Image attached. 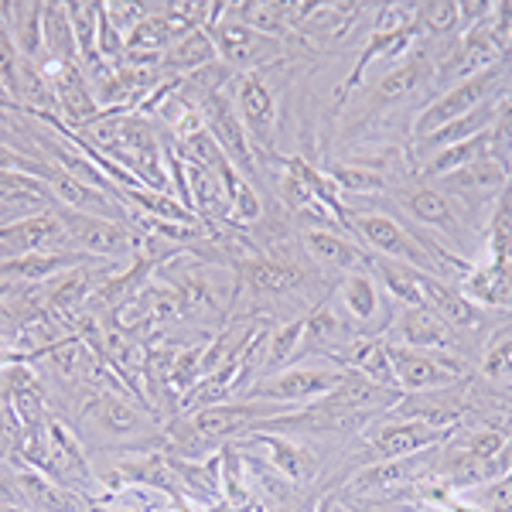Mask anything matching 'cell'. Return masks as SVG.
<instances>
[{"instance_id": "1", "label": "cell", "mask_w": 512, "mask_h": 512, "mask_svg": "<svg viewBox=\"0 0 512 512\" xmlns=\"http://www.w3.org/2000/svg\"><path fill=\"white\" fill-rule=\"evenodd\" d=\"M79 424L93 427V434L110 448H144L147 451V437H161V431L154 427V420L137 410L130 403V396L123 386H113L106 379L103 390H93L82 400L79 407Z\"/></svg>"}, {"instance_id": "2", "label": "cell", "mask_w": 512, "mask_h": 512, "mask_svg": "<svg viewBox=\"0 0 512 512\" xmlns=\"http://www.w3.org/2000/svg\"><path fill=\"white\" fill-rule=\"evenodd\" d=\"M345 229H349V236L359 239V246L373 250V256H383V260L403 263V267H414L420 274L437 277V263L431 260V253L424 250V239H417L403 222L379 216V212L349 209L345 212Z\"/></svg>"}, {"instance_id": "3", "label": "cell", "mask_w": 512, "mask_h": 512, "mask_svg": "<svg viewBox=\"0 0 512 512\" xmlns=\"http://www.w3.org/2000/svg\"><path fill=\"white\" fill-rule=\"evenodd\" d=\"M345 379L342 366H287L274 376L256 379L246 393V400H263V403H280V407L304 410L325 400L328 393L338 390V383Z\"/></svg>"}, {"instance_id": "4", "label": "cell", "mask_w": 512, "mask_h": 512, "mask_svg": "<svg viewBox=\"0 0 512 512\" xmlns=\"http://www.w3.org/2000/svg\"><path fill=\"white\" fill-rule=\"evenodd\" d=\"M444 448V444H441ZM420 451V454H407V458H390V461H369L359 475L352 478V495L366 502H390L393 495H403L407 489H420L427 478H434L437 465V451Z\"/></svg>"}, {"instance_id": "5", "label": "cell", "mask_w": 512, "mask_h": 512, "mask_svg": "<svg viewBox=\"0 0 512 512\" xmlns=\"http://www.w3.org/2000/svg\"><path fill=\"white\" fill-rule=\"evenodd\" d=\"M205 31H209L212 45H216L219 62L226 69H243V76L246 72H260L263 65L277 62L284 55V41L246 28L243 21L229 18L226 7H222V14Z\"/></svg>"}, {"instance_id": "6", "label": "cell", "mask_w": 512, "mask_h": 512, "mask_svg": "<svg viewBox=\"0 0 512 512\" xmlns=\"http://www.w3.org/2000/svg\"><path fill=\"white\" fill-rule=\"evenodd\" d=\"M502 72H506V65H492V69L475 72V76H468V79L454 82L451 89H444V93L437 96L434 103H427V110L417 117V123H414L417 140L431 137L434 130L448 127V123L468 117L472 110H478L482 103H489L492 93L499 89V82H502Z\"/></svg>"}, {"instance_id": "7", "label": "cell", "mask_w": 512, "mask_h": 512, "mask_svg": "<svg viewBox=\"0 0 512 512\" xmlns=\"http://www.w3.org/2000/svg\"><path fill=\"white\" fill-rule=\"evenodd\" d=\"M390 362L400 393L451 390L465 379V362L458 359V352H417L390 345Z\"/></svg>"}, {"instance_id": "8", "label": "cell", "mask_w": 512, "mask_h": 512, "mask_svg": "<svg viewBox=\"0 0 512 512\" xmlns=\"http://www.w3.org/2000/svg\"><path fill=\"white\" fill-rule=\"evenodd\" d=\"M233 106H236V117H239V123H243L246 137H250L253 151L274 154L280 113H277V99H274V93H270L267 79H263L260 72L236 76Z\"/></svg>"}, {"instance_id": "9", "label": "cell", "mask_w": 512, "mask_h": 512, "mask_svg": "<svg viewBox=\"0 0 512 512\" xmlns=\"http://www.w3.org/2000/svg\"><path fill=\"white\" fill-rule=\"evenodd\" d=\"M55 216L62 219L76 253H86V256H93V260H120V256L134 253L137 236L130 233L123 222L86 216V212H72V209H55Z\"/></svg>"}, {"instance_id": "10", "label": "cell", "mask_w": 512, "mask_h": 512, "mask_svg": "<svg viewBox=\"0 0 512 512\" xmlns=\"http://www.w3.org/2000/svg\"><path fill=\"white\" fill-rule=\"evenodd\" d=\"M198 113H202L205 130H209L212 140L219 144V151L226 154V161L233 164L239 175L250 178L256 168V151H253L250 137H246L243 123L236 117L233 99H226L222 93H212L198 103Z\"/></svg>"}, {"instance_id": "11", "label": "cell", "mask_w": 512, "mask_h": 512, "mask_svg": "<svg viewBox=\"0 0 512 512\" xmlns=\"http://www.w3.org/2000/svg\"><path fill=\"white\" fill-rule=\"evenodd\" d=\"M239 448L246 451H256L260 454V461L267 468H274L280 478H287V482L294 485H311L318 475V454L311 448H304V444L291 441L287 434H267V431H250L243 437V441H236Z\"/></svg>"}, {"instance_id": "12", "label": "cell", "mask_w": 512, "mask_h": 512, "mask_svg": "<svg viewBox=\"0 0 512 512\" xmlns=\"http://www.w3.org/2000/svg\"><path fill=\"white\" fill-rule=\"evenodd\" d=\"M48 475L62 482L65 489H76L79 495H86L96 485L79 434L59 417H48Z\"/></svg>"}, {"instance_id": "13", "label": "cell", "mask_w": 512, "mask_h": 512, "mask_svg": "<svg viewBox=\"0 0 512 512\" xmlns=\"http://www.w3.org/2000/svg\"><path fill=\"white\" fill-rule=\"evenodd\" d=\"M451 431H441V427L420 424V420L410 417H393L390 424L376 427L366 441V451L373 454L369 461H390V458H407V454H420L448 444Z\"/></svg>"}, {"instance_id": "14", "label": "cell", "mask_w": 512, "mask_h": 512, "mask_svg": "<svg viewBox=\"0 0 512 512\" xmlns=\"http://www.w3.org/2000/svg\"><path fill=\"white\" fill-rule=\"evenodd\" d=\"M386 342L417 352H458L454 349V332L427 304H420V308H400V315L386 325Z\"/></svg>"}, {"instance_id": "15", "label": "cell", "mask_w": 512, "mask_h": 512, "mask_svg": "<svg viewBox=\"0 0 512 512\" xmlns=\"http://www.w3.org/2000/svg\"><path fill=\"white\" fill-rule=\"evenodd\" d=\"M45 72H48V82H52L55 103H59V110L65 113V127L79 130V127H86L89 120L99 117V106L93 99V86H89L86 69H82V65L48 62Z\"/></svg>"}, {"instance_id": "16", "label": "cell", "mask_w": 512, "mask_h": 512, "mask_svg": "<svg viewBox=\"0 0 512 512\" xmlns=\"http://www.w3.org/2000/svg\"><path fill=\"white\" fill-rule=\"evenodd\" d=\"M461 294L475 301L478 308L512 311V260L489 256L461 274Z\"/></svg>"}, {"instance_id": "17", "label": "cell", "mask_w": 512, "mask_h": 512, "mask_svg": "<svg viewBox=\"0 0 512 512\" xmlns=\"http://www.w3.org/2000/svg\"><path fill=\"white\" fill-rule=\"evenodd\" d=\"M304 253L325 270H338V274H355V270H369L373 253L359 246L349 233L338 229H304Z\"/></svg>"}, {"instance_id": "18", "label": "cell", "mask_w": 512, "mask_h": 512, "mask_svg": "<svg viewBox=\"0 0 512 512\" xmlns=\"http://www.w3.org/2000/svg\"><path fill=\"white\" fill-rule=\"evenodd\" d=\"M0 396L11 403L24 431H38L48 424V396L41 379L28 366H14L0 373Z\"/></svg>"}, {"instance_id": "19", "label": "cell", "mask_w": 512, "mask_h": 512, "mask_svg": "<svg viewBox=\"0 0 512 512\" xmlns=\"http://www.w3.org/2000/svg\"><path fill=\"white\" fill-rule=\"evenodd\" d=\"M359 14L362 4H291L294 31H301L304 38L321 41V45L342 41L352 31Z\"/></svg>"}, {"instance_id": "20", "label": "cell", "mask_w": 512, "mask_h": 512, "mask_svg": "<svg viewBox=\"0 0 512 512\" xmlns=\"http://www.w3.org/2000/svg\"><path fill=\"white\" fill-rule=\"evenodd\" d=\"M424 304L444 318V325H448L451 332L475 335L485 321V311L478 308L475 301H468V297L461 294V287H454V284H448V280H441L434 274L424 277Z\"/></svg>"}, {"instance_id": "21", "label": "cell", "mask_w": 512, "mask_h": 512, "mask_svg": "<svg viewBox=\"0 0 512 512\" xmlns=\"http://www.w3.org/2000/svg\"><path fill=\"white\" fill-rule=\"evenodd\" d=\"M383 291H379L376 277L369 270H355V274H345L338 280V301H342L345 315H349L355 325L366 335H376L373 325L379 321L383 325L386 308H383Z\"/></svg>"}, {"instance_id": "22", "label": "cell", "mask_w": 512, "mask_h": 512, "mask_svg": "<svg viewBox=\"0 0 512 512\" xmlns=\"http://www.w3.org/2000/svg\"><path fill=\"white\" fill-rule=\"evenodd\" d=\"M18 489L28 509L35 512H89V499L76 489H65L52 475L35 472V468H21Z\"/></svg>"}, {"instance_id": "23", "label": "cell", "mask_w": 512, "mask_h": 512, "mask_svg": "<svg viewBox=\"0 0 512 512\" xmlns=\"http://www.w3.org/2000/svg\"><path fill=\"white\" fill-rule=\"evenodd\" d=\"M400 202H403V209L420 222V226H431V229H437V233L454 239V243L465 236V226H461L451 198L444 192H437V188H410V192L400 195Z\"/></svg>"}, {"instance_id": "24", "label": "cell", "mask_w": 512, "mask_h": 512, "mask_svg": "<svg viewBox=\"0 0 512 512\" xmlns=\"http://www.w3.org/2000/svg\"><path fill=\"white\" fill-rule=\"evenodd\" d=\"M216 62H219V52H216V45H212L209 31L198 28L192 35L175 41V45L161 55V76L164 79H188Z\"/></svg>"}, {"instance_id": "25", "label": "cell", "mask_w": 512, "mask_h": 512, "mask_svg": "<svg viewBox=\"0 0 512 512\" xmlns=\"http://www.w3.org/2000/svg\"><path fill=\"white\" fill-rule=\"evenodd\" d=\"M243 284L260 297H280L294 294L304 284V270L291 260H270V256H256L243 263Z\"/></svg>"}, {"instance_id": "26", "label": "cell", "mask_w": 512, "mask_h": 512, "mask_svg": "<svg viewBox=\"0 0 512 512\" xmlns=\"http://www.w3.org/2000/svg\"><path fill=\"white\" fill-rule=\"evenodd\" d=\"M219 458H222V502L233 509H253L256 475H253L250 454L233 441L219 451Z\"/></svg>"}, {"instance_id": "27", "label": "cell", "mask_w": 512, "mask_h": 512, "mask_svg": "<svg viewBox=\"0 0 512 512\" xmlns=\"http://www.w3.org/2000/svg\"><path fill=\"white\" fill-rule=\"evenodd\" d=\"M369 274L376 277L379 291L390 297V301H400L403 308H420V304H424V277L427 274H420V270L383 260V256H373V260H369Z\"/></svg>"}, {"instance_id": "28", "label": "cell", "mask_w": 512, "mask_h": 512, "mask_svg": "<svg viewBox=\"0 0 512 512\" xmlns=\"http://www.w3.org/2000/svg\"><path fill=\"white\" fill-rule=\"evenodd\" d=\"M41 31H45V59L48 62L82 65L76 35H72V21H69V4H59V0L41 4Z\"/></svg>"}, {"instance_id": "29", "label": "cell", "mask_w": 512, "mask_h": 512, "mask_svg": "<svg viewBox=\"0 0 512 512\" xmlns=\"http://www.w3.org/2000/svg\"><path fill=\"white\" fill-rule=\"evenodd\" d=\"M226 14L243 21L246 28L260 31V35L284 41L294 31L291 4H277V0H239V4H226Z\"/></svg>"}, {"instance_id": "30", "label": "cell", "mask_w": 512, "mask_h": 512, "mask_svg": "<svg viewBox=\"0 0 512 512\" xmlns=\"http://www.w3.org/2000/svg\"><path fill=\"white\" fill-rule=\"evenodd\" d=\"M492 151H495V137L489 127V130H482V134L461 140V144H451V147H444V151L431 154V158L424 161V178H448L454 171L468 168V164L492 158Z\"/></svg>"}, {"instance_id": "31", "label": "cell", "mask_w": 512, "mask_h": 512, "mask_svg": "<svg viewBox=\"0 0 512 512\" xmlns=\"http://www.w3.org/2000/svg\"><path fill=\"white\" fill-rule=\"evenodd\" d=\"M424 76H427L424 55H407V59L400 65H393V69L373 86L369 106H373V110H383V106H390V103H400V99H407L420 82H424Z\"/></svg>"}, {"instance_id": "32", "label": "cell", "mask_w": 512, "mask_h": 512, "mask_svg": "<svg viewBox=\"0 0 512 512\" xmlns=\"http://www.w3.org/2000/svg\"><path fill=\"white\" fill-rule=\"evenodd\" d=\"M441 181L451 185V192H458V195H495L512 181V171L499 158H482Z\"/></svg>"}, {"instance_id": "33", "label": "cell", "mask_w": 512, "mask_h": 512, "mask_svg": "<svg viewBox=\"0 0 512 512\" xmlns=\"http://www.w3.org/2000/svg\"><path fill=\"white\" fill-rule=\"evenodd\" d=\"M11 41L21 59L45 65V31H41V4H11Z\"/></svg>"}, {"instance_id": "34", "label": "cell", "mask_w": 512, "mask_h": 512, "mask_svg": "<svg viewBox=\"0 0 512 512\" xmlns=\"http://www.w3.org/2000/svg\"><path fill=\"white\" fill-rule=\"evenodd\" d=\"M304 345V321H291L284 328H270L267 345H263V376H274L280 369L294 366L301 359Z\"/></svg>"}, {"instance_id": "35", "label": "cell", "mask_w": 512, "mask_h": 512, "mask_svg": "<svg viewBox=\"0 0 512 512\" xmlns=\"http://www.w3.org/2000/svg\"><path fill=\"white\" fill-rule=\"evenodd\" d=\"M222 185H226L229 195V222L233 226H256L263 216V202L256 195V188L250 185V178L239 175L236 168L222 171Z\"/></svg>"}, {"instance_id": "36", "label": "cell", "mask_w": 512, "mask_h": 512, "mask_svg": "<svg viewBox=\"0 0 512 512\" xmlns=\"http://www.w3.org/2000/svg\"><path fill=\"white\" fill-rule=\"evenodd\" d=\"M69 21H72V35H76L79 48V62L82 69L99 62L96 55V38H99V4H86V0H72L69 4Z\"/></svg>"}, {"instance_id": "37", "label": "cell", "mask_w": 512, "mask_h": 512, "mask_svg": "<svg viewBox=\"0 0 512 512\" xmlns=\"http://www.w3.org/2000/svg\"><path fill=\"white\" fill-rule=\"evenodd\" d=\"M338 195H379L386 188V175L376 168H366V164H335L332 175Z\"/></svg>"}, {"instance_id": "38", "label": "cell", "mask_w": 512, "mask_h": 512, "mask_svg": "<svg viewBox=\"0 0 512 512\" xmlns=\"http://www.w3.org/2000/svg\"><path fill=\"white\" fill-rule=\"evenodd\" d=\"M417 28H424L427 35H451L461 28V4L458 0H427L417 4Z\"/></svg>"}, {"instance_id": "39", "label": "cell", "mask_w": 512, "mask_h": 512, "mask_svg": "<svg viewBox=\"0 0 512 512\" xmlns=\"http://www.w3.org/2000/svg\"><path fill=\"white\" fill-rule=\"evenodd\" d=\"M482 376L485 379H512V328L495 332L482 355Z\"/></svg>"}, {"instance_id": "40", "label": "cell", "mask_w": 512, "mask_h": 512, "mask_svg": "<svg viewBox=\"0 0 512 512\" xmlns=\"http://www.w3.org/2000/svg\"><path fill=\"white\" fill-rule=\"evenodd\" d=\"M417 28V4H379L373 35H400Z\"/></svg>"}, {"instance_id": "41", "label": "cell", "mask_w": 512, "mask_h": 512, "mask_svg": "<svg viewBox=\"0 0 512 512\" xmlns=\"http://www.w3.org/2000/svg\"><path fill=\"white\" fill-rule=\"evenodd\" d=\"M103 14L110 18L113 28L127 38L130 31H134L137 24L147 18V4H113V0H110V4H103Z\"/></svg>"}, {"instance_id": "42", "label": "cell", "mask_w": 512, "mask_h": 512, "mask_svg": "<svg viewBox=\"0 0 512 512\" xmlns=\"http://www.w3.org/2000/svg\"><path fill=\"white\" fill-rule=\"evenodd\" d=\"M31 362L35 359H31L28 352H21L11 338H0V373H4V369H14V366H31Z\"/></svg>"}, {"instance_id": "43", "label": "cell", "mask_w": 512, "mask_h": 512, "mask_svg": "<svg viewBox=\"0 0 512 512\" xmlns=\"http://www.w3.org/2000/svg\"><path fill=\"white\" fill-rule=\"evenodd\" d=\"M0 502H4V506H24L21 489H18V472L0 468Z\"/></svg>"}, {"instance_id": "44", "label": "cell", "mask_w": 512, "mask_h": 512, "mask_svg": "<svg viewBox=\"0 0 512 512\" xmlns=\"http://www.w3.org/2000/svg\"><path fill=\"white\" fill-rule=\"evenodd\" d=\"M0 130H18V120H14V113L4 110V106H0Z\"/></svg>"}, {"instance_id": "45", "label": "cell", "mask_w": 512, "mask_h": 512, "mask_svg": "<svg viewBox=\"0 0 512 512\" xmlns=\"http://www.w3.org/2000/svg\"><path fill=\"white\" fill-rule=\"evenodd\" d=\"M21 216H14V212H7V209H0V226H7V222H18Z\"/></svg>"}, {"instance_id": "46", "label": "cell", "mask_w": 512, "mask_h": 512, "mask_svg": "<svg viewBox=\"0 0 512 512\" xmlns=\"http://www.w3.org/2000/svg\"><path fill=\"white\" fill-rule=\"evenodd\" d=\"M332 512H352V509H345V506H332Z\"/></svg>"}, {"instance_id": "47", "label": "cell", "mask_w": 512, "mask_h": 512, "mask_svg": "<svg viewBox=\"0 0 512 512\" xmlns=\"http://www.w3.org/2000/svg\"><path fill=\"white\" fill-rule=\"evenodd\" d=\"M506 52H512V31H509V45H506Z\"/></svg>"}]
</instances>
